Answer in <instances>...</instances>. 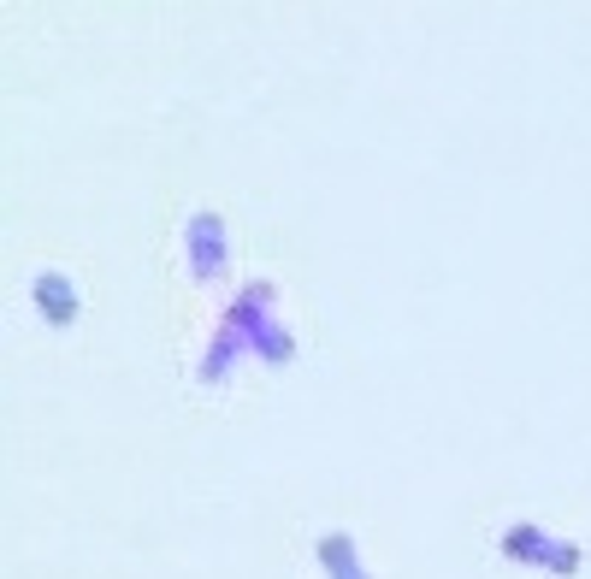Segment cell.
Here are the masks:
<instances>
[{
    "instance_id": "6da1fadb",
    "label": "cell",
    "mask_w": 591,
    "mask_h": 579,
    "mask_svg": "<svg viewBox=\"0 0 591 579\" xmlns=\"http://www.w3.org/2000/svg\"><path fill=\"white\" fill-rule=\"evenodd\" d=\"M184 249H190V272H196V284L225 278V266H231V249H225V219H219V213H207V207H196V213L184 219Z\"/></svg>"
},
{
    "instance_id": "7a4b0ae2",
    "label": "cell",
    "mask_w": 591,
    "mask_h": 579,
    "mask_svg": "<svg viewBox=\"0 0 591 579\" xmlns=\"http://www.w3.org/2000/svg\"><path fill=\"white\" fill-rule=\"evenodd\" d=\"M30 302H36V314L54 325V331H71V325L83 320V296H77V284H71L66 272H54V266H42V272L30 278Z\"/></svg>"
},
{
    "instance_id": "3957f363",
    "label": "cell",
    "mask_w": 591,
    "mask_h": 579,
    "mask_svg": "<svg viewBox=\"0 0 591 579\" xmlns=\"http://www.w3.org/2000/svg\"><path fill=\"white\" fill-rule=\"evenodd\" d=\"M314 556H320L326 579H373V574H367V562H361V544H355V532H343V526L320 532Z\"/></svg>"
},
{
    "instance_id": "277c9868",
    "label": "cell",
    "mask_w": 591,
    "mask_h": 579,
    "mask_svg": "<svg viewBox=\"0 0 591 579\" xmlns=\"http://www.w3.org/2000/svg\"><path fill=\"white\" fill-rule=\"evenodd\" d=\"M550 538H556V532H544L538 520H515V526H503L497 550H503L509 562H521V568H544V550H550Z\"/></svg>"
},
{
    "instance_id": "5b68a950",
    "label": "cell",
    "mask_w": 591,
    "mask_h": 579,
    "mask_svg": "<svg viewBox=\"0 0 591 579\" xmlns=\"http://www.w3.org/2000/svg\"><path fill=\"white\" fill-rule=\"evenodd\" d=\"M249 349V337L237 331V325H225L219 320V331H213V343H207V355H201V367H196V379L201 385H219L225 373H231V361Z\"/></svg>"
},
{
    "instance_id": "8992f818",
    "label": "cell",
    "mask_w": 591,
    "mask_h": 579,
    "mask_svg": "<svg viewBox=\"0 0 591 579\" xmlns=\"http://www.w3.org/2000/svg\"><path fill=\"white\" fill-rule=\"evenodd\" d=\"M249 349H255L261 361H272V367H284V361L296 355V337H290L278 320H266L261 331H249Z\"/></svg>"
},
{
    "instance_id": "52a82bcc",
    "label": "cell",
    "mask_w": 591,
    "mask_h": 579,
    "mask_svg": "<svg viewBox=\"0 0 591 579\" xmlns=\"http://www.w3.org/2000/svg\"><path fill=\"white\" fill-rule=\"evenodd\" d=\"M580 562H586V550L574 544V538H550V550H544V568L556 579H574L580 574Z\"/></svg>"
}]
</instances>
